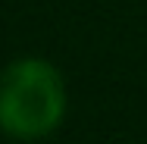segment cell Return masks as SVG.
Listing matches in <instances>:
<instances>
[{"label":"cell","instance_id":"1","mask_svg":"<svg viewBox=\"0 0 147 144\" xmlns=\"http://www.w3.org/2000/svg\"><path fill=\"white\" fill-rule=\"evenodd\" d=\"M59 116L63 82L50 63L25 57L0 75V125L9 135H44L59 122Z\"/></svg>","mask_w":147,"mask_h":144}]
</instances>
